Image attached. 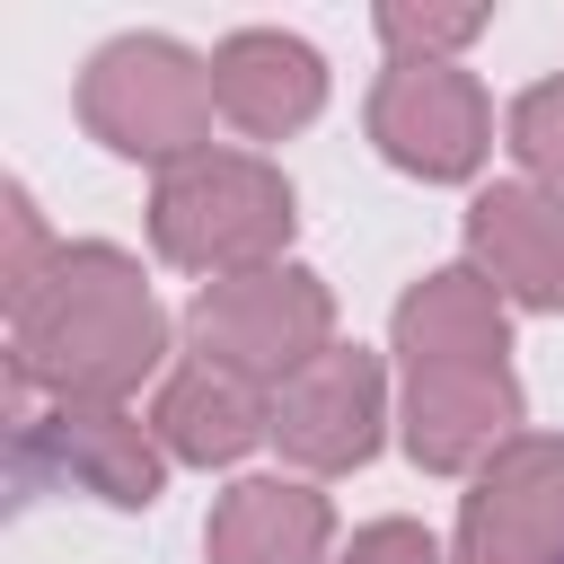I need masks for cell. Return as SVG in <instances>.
Listing matches in <instances>:
<instances>
[{
    "instance_id": "cell-8",
    "label": "cell",
    "mask_w": 564,
    "mask_h": 564,
    "mask_svg": "<svg viewBox=\"0 0 564 564\" xmlns=\"http://www.w3.org/2000/svg\"><path fill=\"white\" fill-rule=\"evenodd\" d=\"M520 379L502 361H432L405 370V449L423 467H485L520 432Z\"/></svg>"
},
{
    "instance_id": "cell-12",
    "label": "cell",
    "mask_w": 564,
    "mask_h": 564,
    "mask_svg": "<svg viewBox=\"0 0 564 564\" xmlns=\"http://www.w3.org/2000/svg\"><path fill=\"white\" fill-rule=\"evenodd\" d=\"M326 529H335L326 494L282 485V476H247V485L220 494V511L203 529V555L212 564H317Z\"/></svg>"
},
{
    "instance_id": "cell-14",
    "label": "cell",
    "mask_w": 564,
    "mask_h": 564,
    "mask_svg": "<svg viewBox=\"0 0 564 564\" xmlns=\"http://www.w3.org/2000/svg\"><path fill=\"white\" fill-rule=\"evenodd\" d=\"M264 432H273V405H264L247 379L212 370V361L176 370V379H167V397H159V441H167V458L229 467V458H247Z\"/></svg>"
},
{
    "instance_id": "cell-9",
    "label": "cell",
    "mask_w": 564,
    "mask_h": 564,
    "mask_svg": "<svg viewBox=\"0 0 564 564\" xmlns=\"http://www.w3.org/2000/svg\"><path fill=\"white\" fill-rule=\"evenodd\" d=\"M53 467L62 485H88L123 511L159 502V449L123 405H53L44 423H18V476Z\"/></svg>"
},
{
    "instance_id": "cell-17",
    "label": "cell",
    "mask_w": 564,
    "mask_h": 564,
    "mask_svg": "<svg viewBox=\"0 0 564 564\" xmlns=\"http://www.w3.org/2000/svg\"><path fill=\"white\" fill-rule=\"evenodd\" d=\"M344 564H441V546L414 529V520H379V529H361L352 538V555Z\"/></svg>"
},
{
    "instance_id": "cell-13",
    "label": "cell",
    "mask_w": 564,
    "mask_h": 564,
    "mask_svg": "<svg viewBox=\"0 0 564 564\" xmlns=\"http://www.w3.org/2000/svg\"><path fill=\"white\" fill-rule=\"evenodd\" d=\"M397 352H405V370H432V361H502V291L476 264L414 282L397 300Z\"/></svg>"
},
{
    "instance_id": "cell-15",
    "label": "cell",
    "mask_w": 564,
    "mask_h": 564,
    "mask_svg": "<svg viewBox=\"0 0 564 564\" xmlns=\"http://www.w3.org/2000/svg\"><path fill=\"white\" fill-rule=\"evenodd\" d=\"M511 150L529 176H546L564 194V79H538L520 106H511Z\"/></svg>"
},
{
    "instance_id": "cell-6",
    "label": "cell",
    "mask_w": 564,
    "mask_h": 564,
    "mask_svg": "<svg viewBox=\"0 0 564 564\" xmlns=\"http://www.w3.org/2000/svg\"><path fill=\"white\" fill-rule=\"evenodd\" d=\"M458 564H564V441H511L485 458L458 520Z\"/></svg>"
},
{
    "instance_id": "cell-11",
    "label": "cell",
    "mask_w": 564,
    "mask_h": 564,
    "mask_svg": "<svg viewBox=\"0 0 564 564\" xmlns=\"http://www.w3.org/2000/svg\"><path fill=\"white\" fill-rule=\"evenodd\" d=\"M212 97L238 132L256 141H282L300 132L317 106H326V62L300 44V35H273V26H247L212 53Z\"/></svg>"
},
{
    "instance_id": "cell-1",
    "label": "cell",
    "mask_w": 564,
    "mask_h": 564,
    "mask_svg": "<svg viewBox=\"0 0 564 564\" xmlns=\"http://www.w3.org/2000/svg\"><path fill=\"white\" fill-rule=\"evenodd\" d=\"M18 397L53 388L62 405H115L167 352V317L123 247H62L18 300Z\"/></svg>"
},
{
    "instance_id": "cell-5",
    "label": "cell",
    "mask_w": 564,
    "mask_h": 564,
    "mask_svg": "<svg viewBox=\"0 0 564 564\" xmlns=\"http://www.w3.org/2000/svg\"><path fill=\"white\" fill-rule=\"evenodd\" d=\"M370 141L405 167V176H476V159L494 150V106L458 62H388V79L370 88Z\"/></svg>"
},
{
    "instance_id": "cell-2",
    "label": "cell",
    "mask_w": 564,
    "mask_h": 564,
    "mask_svg": "<svg viewBox=\"0 0 564 564\" xmlns=\"http://www.w3.org/2000/svg\"><path fill=\"white\" fill-rule=\"evenodd\" d=\"M150 238H159L167 264L212 273V282L264 273L282 256V238H291V185L247 150H194V159H176L159 176Z\"/></svg>"
},
{
    "instance_id": "cell-7",
    "label": "cell",
    "mask_w": 564,
    "mask_h": 564,
    "mask_svg": "<svg viewBox=\"0 0 564 564\" xmlns=\"http://www.w3.org/2000/svg\"><path fill=\"white\" fill-rule=\"evenodd\" d=\"M379 423H388V388H379V361H370L361 344L317 352V361L273 397V441H282L300 467H317V476L361 467V458L379 449Z\"/></svg>"
},
{
    "instance_id": "cell-10",
    "label": "cell",
    "mask_w": 564,
    "mask_h": 564,
    "mask_svg": "<svg viewBox=\"0 0 564 564\" xmlns=\"http://www.w3.org/2000/svg\"><path fill=\"white\" fill-rule=\"evenodd\" d=\"M467 256L476 273L520 300V308H564V194L538 185H494L467 212Z\"/></svg>"
},
{
    "instance_id": "cell-4",
    "label": "cell",
    "mask_w": 564,
    "mask_h": 564,
    "mask_svg": "<svg viewBox=\"0 0 564 564\" xmlns=\"http://www.w3.org/2000/svg\"><path fill=\"white\" fill-rule=\"evenodd\" d=\"M326 326H335L326 291L308 273H291V264H264V273H238V282H203L194 308H185L194 352L212 370L247 379V388H291L317 352H335Z\"/></svg>"
},
{
    "instance_id": "cell-16",
    "label": "cell",
    "mask_w": 564,
    "mask_h": 564,
    "mask_svg": "<svg viewBox=\"0 0 564 564\" xmlns=\"http://www.w3.org/2000/svg\"><path fill=\"white\" fill-rule=\"evenodd\" d=\"M485 26V9H379V35L397 44V62H441Z\"/></svg>"
},
{
    "instance_id": "cell-3",
    "label": "cell",
    "mask_w": 564,
    "mask_h": 564,
    "mask_svg": "<svg viewBox=\"0 0 564 564\" xmlns=\"http://www.w3.org/2000/svg\"><path fill=\"white\" fill-rule=\"evenodd\" d=\"M79 115H88V132L106 141V150H123V159H194L203 141H212V115H220V97H212V62H194L185 44H167V35H123V44H106L97 62H88V79H79Z\"/></svg>"
}]
</instances>
